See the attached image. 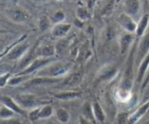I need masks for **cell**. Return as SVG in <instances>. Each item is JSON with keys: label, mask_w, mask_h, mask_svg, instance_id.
Listing matches in <instances>:
<instances>
[{"label": "cell", "mask_w": 149, "mask_h": 124, "mask_svg": "<svg viewBox=\"0 0 149 124\" xmlns=\"http://www.w3.org/2000/svg\"><path fill=\"white\" fill-rule=\"evenodd\" d=\"M134 48H132L130 51L128 58L126 62L125 69L123 74L122 79L118 89L116 92V96L120 101L126 102L129 100L131 96L132 91L134 86Z\"/></svg>", "instance_id": "1"}, {"label": "cell", "mask_w": 149, "mask_h": 124, "mask_svg": "<svg viewBox=\"0 0 149 124\" xmlns=\"http://www.w3.org/2000/svg\"><path fill=\"white\" fill-rule=\"evenodd\" d=\"M73 64L70 61H56L51 62L46 67L34 74L37 77H47L52 78H63L72 68Z\"/></svg>", "instance_id": "2"}, {"label": "cell", "mask_w": 149, "mask_h": 124, "mask_svg": "<svg viewBox=\"0 0 149 124\" xmlns=\"http://www.w3.org/2000/svg\"><path fill=\"white\" fill-rule=\"evenodd\" d=\"M25 36L22 37L20 39H18L15 45H13L6 57L10 61H20L24 55H26L27 52L29 51L30 47L29 45L26 42H23Z\"/></svg>", "instance_id": "3"}, {"label": "cell", "mask_w": 149, "mask_h": 124, "mask_svg": "<svg viewBox=\"0 0 149 124\" xmlns=\"http://www.w3.org/2000/svg\"><path fill=\"white\" fill-rule=\"evenodd\" d=\"M55 61V59L53 58H41V57H38V58H35L34 61L30 64L29 65L26 67L25 69H23L21 72H18V75H31L32 74H36L38 71L42 69L47 65L51 64V62Z\"/></svg>", "instance_id": "4"}, {"label": "cell", "mask_w": 149, "mask_h": 124, "mask_svg": "<svg viewBox=\"0 0 149 124\" xmlns=\"http://www.w3.org/2000/svg\"><path fill=\"white\" fill-rule=\"evenodd\" d=\"M14 99L25 110L32 109L40 106V102L37 96L31 94H22L17 95Z\"/></svg>", "instance_id": "5"}, {"label": "cell", "mask_w": 149, "mask_h": 124, "mask_svg": "<svg viewBox=\"0 0 149 124\" xmlns=\"http://www.w3.org/2000/svg\"><path fill=\"white\" fill-rule=\"evenodd\" d=\"M149 53V33L146 34L140 38V41L136 50L135 57H134V63L137 67L139 66L143 58Z\"/></svg>", "instance_id": "6"}, {"label": "cell", "mask_w": 149, "mask_h": 124, "mask_svg": "<svg viewBox=\"0 0 149 124\" xmlns=\"http://www.w3.org/2000/svg\"><path fill=\"white\" fill-rule=\"evenodd\" d=\"M116 21L121 28H124L126 32L132 34H135L136 28H137V22L134 18L130 16L126 12H122L119 14L116 18Z\"/></svg>", "instance_id": "7"}, {"label": "cell", "mask_w": 149, "mask_h": 124, "mask_svg": "<svg viewBox=\"0 0 149 124\" xmlns=\"http://www.w3.org/2000/svg\"><path fill=\"white\" fill-rule=\"evenodd\" d=\"M134 39H135V37H134V34L126 32L121 35L118 40L119 51L121 55L126 54L130 51V49L132 48Z\"/></svg>", "instance_id": "8"}, {"label": "cell", "mask_w": 149, "mask_h": 124, "mask_svg": "<svg viewBox=\"0 0 149 124\" xmlns=\"http://www.w3.org/2000/svg\"><path fill=\"white\" fill-rule=\"evenodd\" d=\"M149 110V99L143 102L133 113L130 115L127 121V124H136L146 115Z\"/></svg>", "instance_id": "9"}, {"label": "cell", "mask_w": 149, "mask_h": 124, "mask_svg": "<svg viewBox=\"0 0 149 124\" xmlns=\"http://www.w3.org/2000/svg\"><path fill=\"white\" fill-rule=\"evenodd\" d=\"M0 102L2 105H5L12 109L16 115H21V116H26L28 115L26 113V111L24 109H23L16 102V101L14 99V98L10 97L9 96H2V97L0 98Z\"/></svg>", "instance_id": "10"}, {"label": "cell", "mask_w": 149, "mask_h": 124, "mask_svg": "<svg viewBox=\"0 0 149 124\" xmlns=\"http://www.w3.org/2000/svg\"><path fill=\"white\" fill-rule=\"evenodd\" d=\"M10 18L18 24H23L29 21L31 18L29 12L23 8H15L9 12Z\"/></svg>", "instance_id": "11"}, {"label": "cell", "mask_w": 149, "mask_h": 124, "mask_svg": "<svg viewBox=\"0 0 149 124\" xmlns=\"http://www.w3.org/2000/svg\"><path fill=\"white\" fill-rule=\"evenodd\" d=\"M72 28V25L68 23H60L53 26L51 28V34L54 37L62 39L64 38L69 33Z\"/></svg>", "instance_id": "12"}, {"label": "cell", "mask_w": 149, "mask_h": 124, "mask_svg": "<svg viewBox=\"0 0 149 124\" xmlns=\"http://www.w3.org/2000/svg\"><path fill=\"white\" fill-rule=\"evenodd\" d=\"M149 70V53L140 62L137 67V77H136V82L137 84H141L143 82L146 74Z\"/></svg>", "instance_id": "13"}, {"label": "cell", "mask_w": 149, "mask_h": 124, "mask_svg": "<svg viewBox=\"0 0 149 124\" xmlns=\"http://www.w3.org/2000/svg\"><path fill=\"white\" fill-rule=\"evenodd\" d=\"M141 4L140 0H126L124 3V10L127 14L133 18L137 16L140 12Z\"/></svg>", "instance_id": "14"}, {"label": "cell", "mask_w": 149, "mask_h": 124, "mask_svg": "<svg viewBox=\"0 0 149 124\" xmlns=\"http://www.w3.org/2000/svg\"><path fill=\"white\" fill-rule=\"evenodd\" d=\"M149 26V14L146 13L141 16L138 22L137 23V28L135 31V36L138 38L146 35L148 28Z\"/></svg>", "instance_id": "15"}, {"label": "cell", "mask_w": 149, "mask_h": 124, "mask_svg": "<svg viewBox=\"0 0 149 124\" xmlns=\"http://www.w3.org/2000/svg\"><path fill=\"white\" fill-rule=\"evenodd\" d=\"M36 53L37 57L41 58H53L56 54V47L51 44H46L41 47L36 48Z\"/></svg>", "instance_id": "16"}, {"label": "cell", "mask_w": 149, "mask_h": 124, "mask_svg": "<svg viewBox=\"0 0 149 124\" xmlns=\"http://www.w3.org/2000/svg\"><path fill=\"white\" fill-rule=\"evenodd\" d=\"M82 93L75 91H66L54 94V97L60 101H72L80 98Z\"/></svg>", "instance_id": "17"}, {"label": "cell", "mask_w": 149, "mask_h": 124, "mask_svg": "<svg viewBox=\"0 0 149 124\" xmlns=\"http://www.w3.org/2000/svg\"><path fill=\"white\" fill-rule=\"evenodd\" d=\"M63 78H52L47 77H34L31 78L28 82H26L30 85H48V84H54L62 80Z\"/></svg>", "instance_id": "18"}, {"label": "cell", "mask_w": 149, "mask_h": 124, "mask_svg": "<svg viewBox=\"0 0 149 124\" xmlns=\"http://www.w3.org/2000/svg\"><path fill=\"white\" fill-rule=\"evenodd\" d=\"M91 106L95 122H98L100 123H104L106 120V115L101 105L98 102H94L91 104Z\"/></svg>", "instance_id": "19"}, {"label": "cell", "mask_w": 149, "mask_h": 124, "mask_svg": "<svg viewBox=\"0 0 149 124\" xmlns=\"http://www.w3.org/2000/svg\"><path fill=\"white\" fill-rule=\"evenodd\" d=\"M54 113V108L50 105H42L37 107V121L51 118Z\"/></svg>", "instance_id": "20"}, {"label": "cell", "mask_w": 149, "mask_h": 124, "mask_svg": "<svg viewBox=\"0 0 149 124\" xmlns=\"http://www.w3.org/2000/svg\"><path fill=\"white\" fill-rule=\"evenodd\" d=\"M118 69L114 66H107L101 69L99 73V78L102 80H111L117 75Z\"/></svg>", "instance_id": "21"}, {"label": "cell", "mask_w": 149, "mask_h": 124, "mask_svg": "<svg viewBox=\"0 0 149 124\" xmlns=\"http://www.w3.org/2000/svg\"><path fill=\"white\" fill-rule=\"evenodd\" d=\"M31 78V75H21L15 74V75H12L10 79L8 81V85L11 87H15L20 85L24 82H26Z\"/></svg>", "instance_id": "22"}, {"label": "cell", "mask_w": 149, "mask_h": 124, "mask_svg": "<svg viewBox=\"0 0 149 124\" xmlns=\"http://www.w3.org/2000/svg\"><path fill=\"white\" fill-rule=\"evenodd\" d=\"M56 118L61 124H67L70 120V115L66 109L60 107L54 112Z\"/></svg>", "instance_id": "23"}, {"label": "cell", "mask_w": 149, "mask_h": 124, "mask_svg": "<svg viewBox=\"0 0 149 124\" xmlns=\"http://www.w3.org/2000/svg\"><path fill=\"white\" fill-rule=\"evenodd\" d=\"M75 15H76V18L78 19L81 20L84 23L88 21L91 18V14H90L88 8L84 6L78 7L75 11Z\"/></svg>", "instance_id": "24"}, {"label": "cell", "mask_w": 149, "mask_h": 124, "mask_svg": "<svg viewBox=\"0 0 149 124\" xmlns=\"http://www.w3.org/2000/svg\"><path fill=\"white\" fill-rule=\"evenodd\" d=\"M15 115L16 114L7 106L2 104L0 105V120L1 121L10 119V118H14Z\"/></svg>", "instance_id": "25"}, {"label": "cell", "mask_w": 149, "mask_h": 124, "mask_svg": "<svg viewBox=\"0 0 149 124\" xmlns=\"http://www.w3.org/2000/svg\"><path fill=\"white\" fill-rule=\"evenodd\" d=\"M66 18L65 12L63 10H58L54 12L52 14L51 17H50V20H51V23L53 25H56V24H60V23H63Z\"/></svg>", "instance_id": "26"}, {"label": "cell", "mask_w": 149, "mask_h": 124, "mask_svg": "<svg viewBox=\"0 0 149 124\" xmlns=\"http://www.w3.org/2000/svg\"><path fill=\"white\" fill-rule=\"evenodd\" d=\"M83 117H84L86 119L89 120L91 122L94 123L95 120L94 118V115H93L92 112V106L91 104L89 102H86L83 106Z\"/></svg>", "instance_id": "27"}, {"label": "cell", "mask_w": 149, "mask_h": 124, "mask_svg": "<svg viewBox=\"0 0 149 124\" xmlns=\"http://www.w3.org/2000/svg\"><path fill=\"white\" fill-rule=\"evenodd\" d=\"M38 25H39L40 30L43 32L47 31L51 27V26L52 25V23L50 20V18H48L47 16H42L40 18Z\"/></svg>", "instance_id": "28"}, {"label": "cell", "mask_w": 149, "mask_h": 124, "mask_svg": "<svg viewBox=\"0 0 149 124\" xmlns=\"http://www.w3.org/2000/svg\"><path fill=\"white\" fill-rule=\"evenodd\" d=\"M11 77H12V74L9 72L0 74V88H4L8 85V81L10 79Z\"/></svg>", "instance_id": "29"}, {"label": "cell", "mask_w": 149, "mask_h": 124, "mask_svg": "<svg viewBox=\"0 0 149 124\" xmlns=\"http://www.w3.org/2000/svg\"><path fill=\"white\" fill-rule=\"evenodd\" d=\"M129 116H130V114L128 112H120V113L117 115L116 120V124H127Z\"/></svg>", "instance_id": "30"}, {"label": "cell", "mask_w": 149, "mask_h": 124, "mask_svg": "<svg viewBox=\"0 0 149 124\" xmlns=\"http://www.w3.org/2000/svg\"><path fill=\"white\" fill-rule=\"evenodd\" d=\"M67 46H68V44H67V41L66 40H61L58 43H57V45H56V51L57 54H62L64 53V51L67 49Z\"/></svg>", "instance_id": "31"}, {"label": "cell", "mask_w": 149, "mask_h": 124, "mask_svg": "<svg viewBox=\"0 0 149 124\" xmlns=\"http://www.w3.org/2000/svg\"><path fill=\"white\" fill-rule=\"evenodd\" d=\"M81 80V75L80 74H74L72 75L71 78L67 81V85H76L80 82Z\"/></svg>", "instance_id": "32"}, {"label": "cell", "mask_w": 149, "mask_h": 124, "mask_svg": "<svg viewBox=\"0 0 149 124\" xmlns=\"http://www.w3.org/2000/svg\"><path fill=\"white\" fill-rule=\"evenodd\" d=\"M2 124H24V122L19 118L14 117L10 119L2 121Z\"/></svg>", "instance_id": "33"}, {"label": "cell", "mask_w": 149, "mask_h": 124, "mask_svg": "<svg viewBox=\"0 0 149 124\" xmlns=\"http://www.w3.org/2000/svg\"><path fill=\"white\" fill-rule=\"evenodd\" d=\"M78 124H94V123L81 115L78 118Z\"/></svg>", "instance_id": "34"}, {"label": "cell", "mask_w": 149, "mask_h": 124, "mask_svg": "<svg viewBox=\"0 0 149 124\" xmlns=\"http://www.w3.org/2000/svg\"><path fill=\"white\" fill-rule=\"evenodd\" d=\"M15 43L13 44V45H11V46H10L9 48H7V49L5 50V51H3V52H2V53H0V59H2V58H3V57L6 56V55H8V53H9V51H10L11 48H12L13 47V45H15Z\"/></svg>", "instance_id": "35"}, {"label": "cell", "mask_w": 149, "mask_h": 124, "mask_svg": "<svg viewBox=\"0 0 149 124\" xmlns=\"http://www.w3.org/2000/svg\"><path fill=\"white\" fill-rule=\"evenodd\" d=\"M74 25L76 26L77 27H78V28H82L84 25V22L81 21V20L78 19L77 18H76V19H74Z\"/></svg>", "instance_id": "36"}, {"label": "cell", "mask_w": 149, "mask_h": 124, "mask_svg": "<svg viewBox=\"0 0 149 124\" xmlns=\"http://www.w3.org/2000/svg\"><path fill=\"white\" fill-rule=\"evenodd\" d=\"M143 99H144V100H143V102H146V101H148L149 99V87L146 90V91H145L144 96H143Z\"/></svg>", "instance_id": "37"}, {"label": "cell", "mask_w": 149, "mask_h": 124, "mask_svg": "<svg viewBox=\"0 0 149 124\" xmlns=\"http://www.w3.org/2000/svg\"><path fill=\"white\" fill-rule=\"evenodd\" d=\"M33 1L36 3H43V2H48L49 0H33Z\"/></svg>", "instance_id": "38"}, {"label": "cell", "mask_w": 149, "mask_h": 124, "mask_svg": "<svg viewBox=\"0 0 149 124\" xmlns=\"http://www.w3.org/2000/svg\"><path fill=\"white\" fill-rule=\"evenodd\" d=\"M144 124H149V119L148 120V121H146V123H145Z\"/></svg>", "instance_id": "39"}, {"label": "cell", "mask_w": 149, "mask_h": 124, "mask_svg": "<svg viewBox=\"0 0 149 124\" xmlns=\"http://www.w3.org/2000/svg\"><path fill=\"white\" fill-rule=\"evenodd\" d=\"M56 1H58V2H63L64 0H56Z\"/></svg>", "instance_id": "40"}, {"label": "cell", "mask_w": 149, "mask_h": 124, "mask_svg": "<svg viewBox=\"0 0 149 124\" xmlns=\"http://www.w3.org/2000/svg\"><path fill=\"white\" fill-rule=\"evenodd\" d=\"M86 1H87V2H90V1H91V0H86Z\"/></svg>", "instance_id": "41"}, {"label": "cell", "mask_w": 149, "mask_h": 124, "mask_svg": "<svg viewBox=\"0 0 149 124\" xmlns=\"http://www.w3.org/2000/svg\"><path fill=\"white\" fill-rule=\"evenodd\" d=\"M136 124H140V123H136Z\"/></svg>", "instance_id": "42"}, {"label": "cell", "mask_w": 149, "mask_h": 124, "mask_svg": "<svg viewBox=\"0 0 149 124\" xmlns=\"http://www.w3.org/2000/svg\"><path fill=\"white\" fill-rule=\"evenodd\" d=\"M148 114H149V110H148Z\"/></svg>", "instance_id": "43"}]
</instances>
